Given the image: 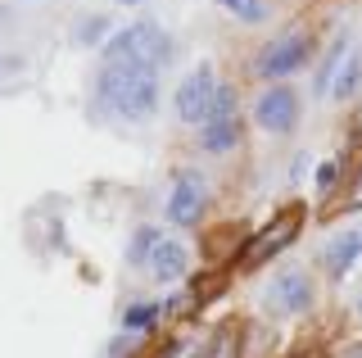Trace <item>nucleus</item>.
<instances>
[{
  "label": "nucleus",
  "mask_w": 362,
  "mask_h": 358,
  "mask_svg": "<svg viewBox=\"0 0 362 358\" xmlns=\"http://www.w3.org/2000/svg\"><path fill=\"white\" fill-rule=\"evenodd\" d=\"M344 358H362V350H358V354H344Z\"/></svg>",
  "instance_id": "23"
},
{
  "label": "nucleus",
  "mask_w": 362,
  "mask_h": 358,
  "mask_svg": "<svg viewBox=\"0 0 362 358\" xmlns=\"http://www.w3.org/2000/svg\"><path fill=\"white\" fill-rule=\"evenodd\" d=\"M109 37H113L109 14H82V18L73 23V46H77V50H100Z\"/></svg>",
  "instance_id": "15"
},
{
  "label": "nucleus",
  "mask_w": 362,
  "mask_h": 358,
  "mask_svg": "<svg viewBox=\"0 0 362 358\" xmlns=\"http://www.w3.org/2000/svg\"><path fill=\"white\" fill-rule=\"evenodd\" d=\"M358 263H362V227L335 231V236L322 245V254H317V267H322L331 282H344Z\"/></svg>",
  "instance_id": "8"
},
{
  "label": "nucleus",
  "mask_w": 362,
  "mask_h": 358,
  "mask_svg": "<svg viewBox=\"0 0 362 358\" xmlns=\"http://www.w3.org/2000/svg\"><path fill=\"white\" fill-rule=\"evenodd\" d=\"M186 272H190V250L181 241L163 236V241H158V250H154V259H150V277L168 286V282H181Z\"/></svg>",
  "instance_id": "10"
},
{
  "label": "nucleus",
  "mask_w": 362,
  "mask_h": 358,
  "mask_svg": "<svg viewBox=\"0 0 362 358\" xmlns=\"http://www.w3.org/2000/svg\"><path fill=\"white\" fill-rule=\"evenodd\" d=\"M209 177L195 173V168H181V173L173 177V191H168L163 200V218L173 222V227H199L204 214H209Z\"/></svg>",
  "instance_id": "5"
},
{
  "label": "nucleus",
  "mask_w": 362,
  "mask_h": 358,
  "mask_svg": "<svg viewBox=\"0 0 362 358\" xmlns=\"http://www.w3.org/2000/svg\"><path fill=\"white\" fill-rule=\"evenodd\" d=\"M313 54H317V41L303 28H294V32H281V37H267L249 69H254L258 82H294L313 64Z\"/></svg>",
  "instance_id": "3"
},
{
  "label": "nucleus",
  "mask_w": 362,
  "mask_h": 358,
  "mask_svg": "<svg viewBox=\"0 0 362 358\" xmlns=\"http://www.w3.org/2000/svg\"><path fill=\"white\" fill-rule=\"evenodd\" d=\"M213 96H218V73H213V64H195V69L181 77V86L173 91V114H177L181 127L209 122Z\"/></svg>",
  "instance_id": "6"
},
{
  "label": "nucleus",
  "mask_w": 362,
  "mask_h": 358,
  "mask_svg": "<svg viewBox=\"0 0 362 358\" xmlns=\"http://www.w3.org/2000/svg\"><path fill=\"white\" fill-rule=\"evenodd\" d=\"M254 122L267 137H294L303 122V100L294 82H267V91L254 100Z\"/></svg>",
  "instance_id": "4"
},
{
  "label": "nucleus",
  "mask_w": 362,
  "mask_h": 358,
  "mask_svg": "<svg viewBox=\"0 0 362 358\" xmlns=\"http://www.w3.org/2000/svg\"><path fill=\"white\" fill-rule=\"evenodd\" d=\"M349 50H354V37H349V32H335L331 50L317 59V73H313V96H317V100L331 96V82H335V73H339V64H344Z\"/></svg>",
  "instance_id": "11"
},
{
  "label": "nucleus",
  "mask_w": 362,
  "mask_h": 358,
  "mask_svg": "<svg viewBox=\"0 0 362 358\" xmlns=\"http://www.w3.org/2000/svg\"><path fill=\"white\" fill-rule=\"evenodd\" d=\"M158 241H163V231L154 227V222H141V227L127 236V250H122V259H127V267H150Z\"/></svg>",
  "instance_id": "14"
},
{
  "label": "nucleus",
  "mask_w": 362,
  "mask_h": 358,
  "mask_svg": "<svg viewBox=\"0 0 362 358\" xmlns=\"http://www.w3.org/2000/svg\"><path fill=\"white\" fill-rule=\"evenodd\" d=\"M358 91H362V50L354 46L344 54V64H339L335 82H331V100H335V105H349Z\"/></svg>",
  "instance_id": "13"
},
{
  "label": "nucleus",
  "mask_w": 362,
  "mask_h": 358,
  "mask_svg": "<svg viewBox=\"0 0 362 358\" xmlns=\"http://www.w3.org/2000/svg\"><path fill=\"white\" fill-rule=\"evenodd\" d=\"M313 299H317V290H313V277L303 267H276L267 290H263V304L276 318H303L313 308Z\"/></svg>",
  "instance_id": "7"
},
{
  "label": "nucleus",
  "mask_w": 362,
  "mask_h": 358,
  "mask_svg": "<svg viewBox=\"0 0 362 358\" xmlns=\"http://www.w3.org/2000/svg\"><path fill=\"white\" fill-rule=\"evenodd\" d=\"M218 5L226 9V14H235V9H240V5H245V0H218Z\"/></svg>",
  "instance_id": "20"
},
{
  "label": "nucleus",
  "mask_w": 362,
  "mask_h": 358,
  "mask_svg": "<svg viewBox=\"0 0 362 358\" xmlns=\"http://www.w3.org/2000/svg\"><path fill=\"white\" fill-rule=\"evenodd\" d=\"M173 37L154 23V18H136L127 28H113V37L100 46V59L105 64H127V69H150V73H163L173 64Z\"/></svg>",
  "instance_id": "2"
},
{
  "label": "nucleus",
  "mask_w": 362,
  "mask_h": 358,
  "mask_svg": "<svg viewBox=\"0 0 362 358\" xmlns=\"http://www.w3.org/2000/svg\"><path fill=\"white\" fill-rule=\"evenodd\" d=\"M245 141V122L240 118H209V122H199V150L204 154H231L235 145Z\"/></svg>",
  "instance_id": "9"
},
{
  "label": "nucleus",
  "mask_w": 362,
  "mask_h": 358,
  "mask_svg": "<svg viewBox=\"0 0 362 358\" xmlns=\"http://www.w3.org/2000/svg\"><path fill=\"white\" fill-rule=\"evenodd\" d=\"M354 313H358V318H362V290H358V299H354Z\"/></svg>",
  "instance_id": "21"
},
{
  "label": "nucleus",
  "mask_w": 362,
  "mask_h": 358,
  "mask_svg": "<svg viewBox=\"0 0 362 358\" xmlns=\"http://www.w3.org/2000/svg\"><path fill=\"white\" fill-rule=\"evenodd\" d=\"M294 231H299V218H281V222L267 231L263 241H254V245H249V263H263V259H272V254H276L281 245H290V241H294Z\"/></svg>",
  "instance_id": "16"
},
{
  "label": "nucleus",
  "mask_w": 362,
  "mask_h": 358,
  "mask_svg": "<svg viewBox=\"0 0 362 358\" xmlns=\"http://www.w3.org/2000/svg\"><path fill=\"white\" fill-rule=\"evenodd\" d=\"M90 100H95V109H105L122 122H150L163 105V73L100 64L95 82H90Z\"/></svg>",
  "instance_id": "1"
},
{
  "label": "nucleus",
  "mask_w": 362,
  "mask_h": 358,
  "mask_svg": "<svg viewBox=\"0 0 362 358\" xmlns=\"http://www.w3.org/2000/svg\"><path fill=\"white\" fill-rule=\"evenodd\" d=\"M313 191H317V200H331L339 191V159H322L313 168Z\"/></svg>",
  "instance_id": "17"
},
{
  "label": "nucleus",
  "mask_w": 362,
  "mask_h": 358,
  "mask_svg": "<svg viewBox=\"0 0 362 358\" xmlns=\"http://www.w3.org/2000/svg\"><path fill=\"white\" fill-rule=\"evenodd\" d=\"M235 18H240V23H263V18H267V5H263V0H245V5L235 9Z\"/></svg>",
  "instance_id": "19"
},
{
  "label": "nucleus",
  "mask_w": 362,
  "mask_h": 358,
  "mask_svg": "<svg viewBox=\"0 0 362 358\" xmlns=\"http://www.w3.org/2000/svg\"><path fill=\"white\" fill-rule=\"evenodd\" d=\"M209 118H240V96H235L231 82H218V96H213Z\"/></svg>",
  "instance_id": "18"
},
{
  "label": "nucleus",
  "mask_w": 362,
  "mask_h": 358,
  "mask_svg": "<svg viewBox=\"0 0 362 358\" xmlns=\"http://www.w3.org/2000/svg\"><path fill=\"white\" fill-rule=\"evenodd\" d=\"M158 322H163V304L141 295V299H132V304L122 308L118 331H127V335H150V331H158Z\"/></svg>",
  "instance_id": "12"
},
{
  "label": "nucleus",
  "mask_w": 362,
  "mask_h": 358,
  "mask_svg": "<svg viewBox=\"0 0 362 358\" xmlns=\"http://www.w3.org/2000/svg\"><path fill=\"white\" fill-rule=\"evenodd\" d=\"M118 5H127V9H136V5H145V0H118Z\"/></svg>",
  "instance_id": "22"
}]
</instances>
